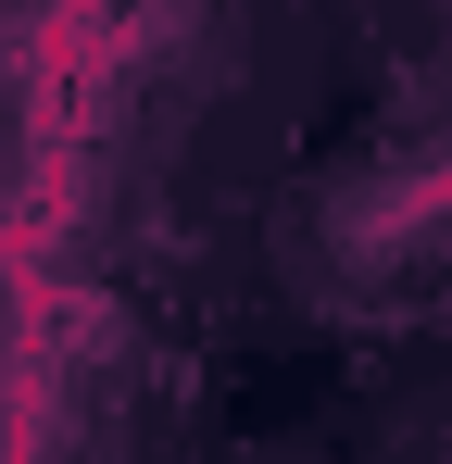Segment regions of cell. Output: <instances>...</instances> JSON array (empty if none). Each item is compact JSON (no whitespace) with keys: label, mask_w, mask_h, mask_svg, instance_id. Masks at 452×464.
<instances>
[{"label":"cell","mask_w":452,"mask_h":464,"mask_svg":"<svg viewBox=\"0 0 452 464\" xmlns=\"http://www.w3.org/2000/svg\"><path fill=\"white\" fill-rule=\"evenodd\" d=\"M301 264H327L352 302L415 289V276H452V113L440 126H402L365 163H339L301 201Z\"/></svg>","instance_id":"1"},{"label":"cell","mask_w":452,"mask_h":464,"mask_svg":"<svg viewBox=\"0 0 452 464\" xmlns=\"http://www.w3.org/2000/svg\"><path fill=\"white\" fill-rule=\"evenodd\" d=\"M38 76V25H25V13H13V0H0V101H13V88Z\"/></svg>","instance_id":"2"}]
</instances>
